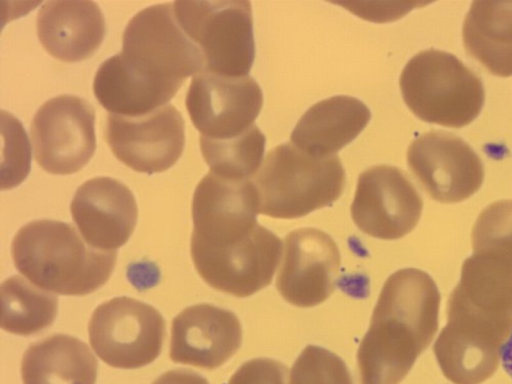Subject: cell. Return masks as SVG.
Masks as SVG:
<instances>
[{
  "instance_id": "1",
  "label": "cell",
  "mask_w": 512,
  "mask_h": 384,
  "mask_svg": "<svg viewBox=\"0 0 512 384\" xmlns=\"http://www.w3.org/2000/svg\"><path fill=\"white\" fill-rule=\"evenodd\" d=\"M259 196L251 179L208 172L192 200L191 255L211 287L248 297L269 285L282 241L258 224Z\"/></svg>"
},
{
  "instance_id": "2",
  "label": "cell",
  "mask_w": 512,
  "mask_h": 384,
  "mask_svg": "<svg viewBox=\"0 0 512 384\" xmlns=\"http://www.w3.org/2000/svg\"><path fill=\"white\" fill-rule=\"evenodd\" d=\"M440 293L423 270L404 268L385 281L362 338L361 384H399L438 330Z\"/></svg>"
},
{
  "instance_id": "3",
  "label": "cell",
  "mask_w": 512,
  "mask_h": 384,
  "mask_svg": "<svg viewBox=\"0 0 512 384\" xmlns=\"http://www.w3.org/2000/svg\"><path fill=\"white\" fill-rule=\"evenodd\" d=\"M11 254L18 271L39 288L83 296L110 278L116 251L93 248L68 223L35 220L16 233Z\"/></svg>"
},
{
  "instance_id": "4",
  "label": "cell",
  "mask_w": 512,
  "mask_h": 384,
  "mask_svg": "<svg viewBox=\"0 0 512 384\" xmlns=\"http://www.w3.org/2000/svg\"><path fill=\"white\" fill-rule=\"evenodd\" d=\"M252 181L259 213L294 219L335 202L346 176L337 155L314 157L293 143H284L268 153Z\"/></svg>"
},
{
  "instance_id": "5",
  "label": "cell",
  "mask_w": 512,
  "mask_h": 384,
  "mask_svg": "<svg viewBox=\"0 0 512 384\" xmlns=\"http://www.w3.org/2000/svg\"><path fill=\"white\" fill-rule=\"evenodd\" d=\"M399 85L406 105L418 118L446 127L468 125L485 101L481 79L456 56L436 49L413 56Z\"/></svg>"
},
{
  "instance_id": "6",
  "label": "cell",
  "mask_w": 512,
  "mask_h": 384,
  "mask_svg": "<svg viewBox=\"0 0 512 384\" xmlns=\"http://www.w3.org/2000/svg\"><path fill=\"white\" fill-rule=\"evenodd\" d=\"M176 18L200 50L204 72L248 76L255 58L249 1H174Z\"/></svg>"
},
{
  "instance_id": "7",
  "label": "cell",
  "mask_w": 512,
  "mask_h": 384,
  "mask_svg": "<svg viewBox=\"0 0 512 384\" xmlns=\"http://www.w3.org/2000/svg\"><path fill=\"white\" fill-rule=\"evenodd\" d=\"M139 74L168 83L204 72L198 47L180 26L173 2L149 6L128 22L120 52Z\"/></svg>"
},
{
  "instance_id": "8",
  "label": "cell",
  "mask_w": 512,
  "mask_h": 384,
  "mask_svg": "<svg viewBox=\"0 0 512 384\" xmlns=\"http://www.w3.org/2000/svg\"><path fill=\"white\" fill-rule=\"evenodd\" d=\"M94 352L106 364L140 368L160 354L165 321L154 307L130 297H116L99 305L88 327Z\"/></svg>"
},
{
  "instance_id": "9",
  "label": "cell",
  "mask_w": 512,
  "mask_h": 384,
  "mask_svg": "<svg viewBox=\"0 0 512 384\" xmlns=\"http://www.w3.org/2000/svg\"><path fill=\"white\" fill-rule=\"evenodd\" d=\"M30 132L36 162L52 174L78 172L96 149L94 109L75 95L46 101L34 115Z\"/></svg>"
},
{
  "instance_id": "10",
  "label": "cell",
  "mask_w": 512,
  "mask_h": 384,
  "mask_svg": "<svg viewBox=\"0 0 512 384\" xmlns=\"http://www.w3.org/2000/svg\"><path fill=\"white\" fill-rule=\"evenodd\" d=\"M263 105L259 84L250 76L227 77L207 72L190 83L186 108L202 138L227 140L253 127Z\"/></svg>"
},
{
  "instance_id": "11",
  "label": "cell",
  "mask_w": 512,
  "mask_h": 384,
  "mask_svg": "<svg viewBox=\"0 0 512 384\" xmlns=\"http://www.w3.org/2000/svg\"><path fill=\"white\" fill-rule=\"evenodd\" d=\"M422 209L420 194L402 170L377 165L360 174L351 216L363 233L395 240L415 228Z\"/></svg>"
},
{
  "instance_id": "12",
  "label": "cell",
  "mask_w": 512,
  "mask_h": 384,
  "mask_svg": "<svg viewBox=\"0 0 512 384\" xmlns=\"http://www.w3.org/2000/svg\"><path fill=\"white\" fill-rule=\"evenodd\" d=\"M407 163L425 191L440 203H457L477 192L484 167L476 152L460 137L431 131L409 146Z\"/></svg>"
},
{
  "instance_id": "13",
  "label": "cell",
  "mask_w": 512,
  "mask_h": 384,
  "mask_svg": "<svg viewBox=\"0 0 512 384\" xmlns=\"http://www.w3.org/2000/svg\"><path fill=\"white\" fill-rule=\"evenodd\" d=\"M105 138L126 166L146 174L159 173L172 167L182 155L185 124L171 104L139 117L109 113Z\"/></svg>"
},
{
  "instance_id": "14",
  "label": "cell",
  "mask_w": 512,
  "mask_h": 384,
  "mask_svg": "<svg viewBox=\"0 0 512 384\" xmlns=\"http://www.w3.org/2000/svg\"><path fill=\"white\" fill-rule=\"evenodd\" d=\"M340 262L338 246L326 232L316 228L296 229L285 238L276 288L292 305H318L335 290Z\"/></svg>"
},
{
  "instance_id": "15",
  "label": "cell",
  "mask_w": 512,
  "mask_h": 384,
  "mask_svg": "<svg viewBox=\"0 0 512 384\" xmlns=\"http://www.w3.org/2000/svg\"><path fill=\"white\" fill-rule=\"evenodd\" d=\"M70 211L84 241L95 249L113 252L130 238L137 222L131 190L110 177H95L76 191Z\"/></svg>"
},
{
  "instance_id": "16",
  "label": "cell",
  "mask_w": 512,
  "mask_h": 384,
  "mask_svg": "<svg viewBox=\"0 0 512 384\" xmlns=\"http://www.w3.org/2000/svg\"><path fill=\"white\" fill-rule=\"evenodd\" d=\"M241 343V324L233 312L197 304L173 319L170 358L175 363L211 370L230 359Z\"/></svg>"
},
{
  "instance_id": "17",
  "label": "cell",
  "mask_w": 512,
  "mask_h": 384,
  "mask_svg": "<svg viewBox=\"0 0 512 384\" xmlns=\"http://www.w3.org/2000/svg\"><path fill=\"white\" fill-rule=\"evenodd\" d=\"M43 48L63 62H79L92 56L106 32L103 13L93 1H48L36 18Z\"/></svg>"
},
{
  "instance_id": "18",
  "label": "cell",
  "mask_w": 512,
  "mask_h": 384,
  "mask_svg": "<svg viewBox=\"0 0 512 384\" xmlns=\"http://www.w3.org/2000/svg\"><path fill=\"white\" fill-rule=\"evenodd\" d=\"M369 108L359 99L337 95L310 107L291 133V142L314 157H329L352 142L367 126Z\"/></svg>"
},
{
  "instance_id": "19",
  "label": "cell",
  "mask_w": 512,
  "mask_h": 384,
  "mask_svg": "<svg viewBox=\"0 0 512 384\" xmlns=\"http://www.w3.org/2000/svg\"><path fill=\"white\" fill-rule=\"evenodd\" d=\"M181 86L139 74L121 53L102 62L93 81L99 103L109 113L125 117L143 116L167 105Z\"/></svg>"
},
{
  "instance_id": "20",
  "label": "cell",
  "mask_w": 512,
  "mask_h": 384,
  "mask_svg": "<svg viewBox=\"0 0 512 384\" xmlns=\"http://www.w3.org/2000/svg\"><path fill=\"white\" fill-rule=\"evenodd\" d=\"M98 362L81 340L55 334L26 350L21 362L24 384H95Z\"/></svg>"
},
{
  "instance_id": "21",
  "label": "cell",
  "mask_w": 512,
  "mask_h": 384,
  "mask_svg": "<svg viewBox=\"0 0 512 384\" xmlns=\"http://www.w3.org/2000/svg\"><path fill=\"white\" fill-rule=\"evenodd\" d=\"M462 37L467 53L491 74L512 76V1H474Z\"/></svg>"
},
{
  "instance_id": "22",
  "label": "cell",
  "mask_w": 512,
  "mask_h": 384,
  "mask_svg": "<svg viewBox=\"0 0 512 384\" xmlns=\"http://www.w3.org/2000/svg\"><path fill=\"white\" fill-rule=\"evenodd\" d=\"M0 292L3 330L29 336L54 322L58 310L57 296L35 287L18 275L6 279Z\"/></svg>"
},
{
  "instance_id": "23",
  "label": "cell",
  "mask_w": 512,
  "mask_h": 384,
  "mask_svg": "<svg viewBox=\"0 0 512 384\" xmlns=\"http://www.w3.org/2000/svg\"><path fill=\"white\" fill-rule=\"evenodd\" d=\"M265 136L254 125L244 134L227 140L200 137L202 155L210 171L233 179H250L263 162Z\"/></svg>"
},
{
  "instance_id": "24",
  "label": "cell",
  "mask_w": 512,
  "mask_h": 384,
  "mask_svg": "<svg viewBox=\"0 0 512 384\" xmlns=\"http://www.w3.org/2000/svg\"><path fill=\"white\" fill-rule=\"evenodd\" d=\"M473 252L495 256L512 265V200H500L479 214L472 229Z\"/></svg>"
},
{
  "instance_id": "25",
  "label": "cell",
  "mask_w": 512,
  "mask_h": 384,
  "mask_svg": "<svg viewBox=\"0 0 512 384\" xmlns=\"http://www.w3.org/2000/svg\"><path fill=\"white\" fill-rule=\"evenodd\" d=\"M289 384H354L345 362L335 353L307 346L295 360Z\"/></svg>"
},
{
  "instance_id": "26",
  "label": "cell",
  "mask_w": 512,
  "mask_h": 384,
  "mask_svg": "<svg viewBox=\"0 0 512 384\" xmlns=\"http://www.w3.org/2000/svg\"><path fill=\"white\" fill-rule=\"evenodd\" d=\"M4 139L2 162V189L17 186L30 169L31 152L28 139L20 122L5 111L1 112Z\"/></svg>"
},
{
  "instance_id": "27",
  "label": "cell",
  "mask_w": 512,
  "mask_h": 384,
  "mask_svg": "<svg viewBox=\"0 0 512 384\" xmlns=\"http://www.w3.org/2000/svg\"><path fill=\"white\" fill-rule=\"evenodd\" d=\"M228 384H287V367L271 358H254L242 364Z\"/></svg>"
},
{
  "instance_id": "28",
  "label": "cell",
  "mask_w": 512,
  "mask_h": 384,
  "mask_svg": "<svg viewBox=\"0 0 512 384\" xmlns=\"http://www.w3.org/2000/svg\"><path fill=\"white\" fill-rule=\"evenodd\" d=\"M152 384H209V382L192 370L176 369L163 373Z\"/></svg>"
}]
</instances>
